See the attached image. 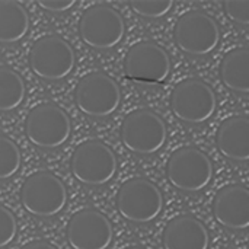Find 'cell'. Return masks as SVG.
<instances>
[{"label": "cell", "mask_w": 249, "mask_h": 249, "mask_svg": "<svg viewBox=\"0 0 249 249\" xmlns=\"http://www.w3.org/2000/svg\"><path fill=\"white\" fill-rule=\"evenodd\" d=\"M214 168L212 159L197 147H181L175 150L166 163V177L172 187L182 193H200L213 179Z\"/></svg>", "instance_id": "6"}, {"label": "cell", "mask_w": 249, "mask_h": 249, "mask_svg": "<svg viewBox=\"0 0 249 249\" xmlns=\"http://www.w3.org/2000/svg\"><path fill=\"white\" fill-rule=\"evenodd\" d=\"M20 203L34 217L57 216L67 204V190L60 178L47 171L29 175L20 188Z\"/></svg>", "instance_id": "2"}, {"label": "cell", "mask_w": 249, "mask_h": 249, "mask_svg": "<svg viewBox=\"0 0 249 249\" xmlns=\"http://www.w3.org/2000/svg\"><path fill=\"white\" fill-rule=\"evenodd\" d=\"M174 39L182 53L193 57H204L212 54L220 44V28L206 12L190 10L177 20Z\"/></svg>", "instance_id": "9"}, {"label": "cell", "mask_w": 249, "mask_h": 249, "mask_svg": "<svg viewBox=\"0 0 249 249\" xmlns=\"http://www.w3.org/2000/svg\"><path fill=\"white\" fill-rule=\"evenodd\" d=\"M217 108V96L213 88L201 79H185L179 82L171 95V109L174 115L191 125L209 121Z\"/></svg>", "instance_id": "8"}, {"label": "cell", "mask_w": 249, "mask_h": 249, "mask_svg": "<svg viewBox=\"0 0 249 249\" xmlns=\"http://www.w3.org/2000/svg\"><path fill=\"white\" fill-rule=\"evenodd\" d=\"M220 79L223 85L235 93H249V50L233 48L226 53L220 63Z\"/></svg>", "instance_id": "17"}, {"label": "cell", "mask_w": 249, "mask_h": 249, "mask_svg": "<svg viewBox=\"0 0 249 249\" xmlns=\"http://www.w3.org/2000/svg\"><path fill=\"white\" fill-rule=\"evenodd\" d=\"M223 10L233 23L241 26L249 25V0L223 1Z\"/></svg>", "instance_id": "23"}, {"label": "cell", "mask_w": 249, "mask_h": 249, "mask_svg": "<svg viewBox=\"0 0 249 249\" xmlns=\"http://www.w3.org/2000/svg\"><path fill=\"white\" fill-rule=\"evenodd\" d=\"M120 136L124 147L142 156L158 153L168 140V127L160 115L150 109H136L125 115Z\"/></svg>", "instance_id": "1"}, {"label": "cell", "mask_w": 249, "mask_h": 249, "mask_svg": "<svg viewBox=\"0 0 249 249\" xmlns=\"http://www.w3.org/2000/svg\"><path fill=\"white\" fill-rule=\"evenodd\" d=\"M18 235V223L15 214L0 204V249L9 247Z\"/></svg>", "instance_id": "22"}, {"label": "cell", "mask_w": 249, "mask_h": 249, "mask_svg": "<svg viewBox=\"0 0 249 249\" xmlns=\"http://www.w3.org/2000/svg\"><path fill=\"white\" fill-rule=\"evenodd\" d=\"M125 23L121 13L109 4H92L79 20L82 41L93 50H112L124 38Z\"/></svg>", "instance_id": "10"}, {"label": "cell", "mask_w": 249, "mask_h": 249, "mask_svg": "<svg viewBox=\"0 0 249 249\" xmlns=\"http://www.w3.org/2000/svg\"><path fill=\"white\" fill-rule=\"evenodd\" d=\"M128 6L133 12L144 19H160L166 16L172 7V0H153V1H130Z\"/></svg>", "instance_id": "21"}, {"label": "cell", "mask_w": 249, "mask_h": 249, "mask_svg": "<svg viewBox=\"0 0 249 249\" xmlns=\"http://www.w3.org/2000/svg\"><path fill=\"white\" fill-rule=\"evenodd\" d=\"M70 169L80 184L102 187L114 179L118 163L117 156L109 146L99 140H86L74 149Z\"/></svg>", "instance_id": "4"}, {"label": "cell", "mask_w": 249, "mask_h": 249, "mask_svg": "<svg viewBox=\"0 0 249 249\" xmlns=\"http://www.w3.org/2000/svg\"><path fill=\"white\" fill-rule=\"evenodd\" d=\"M165 249H209L210 235L206 225L194 216H177L163 229Z\"/></svg>", "instance_id": "15"}, {"label": "cell", "mask_w": 249, "mask_h": 249, "mask_svg": "<svg viewBox=\"0 0 249 249\" xmlns=\"http://www.w3.org/2000/svg\"><path fill=\"white\" fill-rule=\"evenodd\" d=\"M125 249H146V248H143V247H128V248H125Z\"/></svg>", "instance_id": "26"}, {"label": "cell", "mask_w": 249, "mask_h": 249, "mask_svg": "<svg viewBox=\"0 0 249 249\" xmlns=\"http://www.w3.org/2000/svg\"><path fill=\"white\" fill-rule=\"evenodd\" d=\"M74 0H38L36 4L39 9L51 13H63L74 6Z\"/></svg>", "instance_id": "24"}, {"label": "cell", "mask_w": 249, "mask_h": 249, "mask_svg": "<svg viewBox=\"0 0 249 249\" xmlns=\"http://www.w3.org/2000/svg\"><path fill=\"white\" fill-rule=\"evenodd\" d=\"M128 79L139 83H163L171 73V58L163 47L153 41H140L130 47L124 58Z\"/></svg>", "instance_id": "12"}, {"label": "cell", "mask_w": 249, "mask_h": 249, "mask_svg": "<svg viewBox=\"0 0 249 249\" xmlns=\"http://www.w3.org/2000/svg\"><path fill=\"white\" fill-rule=\"evenodd\" d=\"M66 235L73 249H108L112 244L114 229L104 213L83 209L70 217Z\"/></svg>", "instance_id": "13"}, {"label": "cell", "mask_w": 249, "mask_h": 249, "mask_svg": "<svg viewBox=\"0 0 249 249\" xmlns=\"http://www.w3.org/2000/svg\"><path fill=\"white\" fill-rule=\"evenodd\" d=\"M29 31L28 10L13 0H0V44H16Z\"/></svg>", "instance_id": "18"}, {"label": "cell", "mask_w": 249, "mask_h": 249, "mask_svg": "<svg viewBox=\"0 0 249 249\" xmlns=\"http://www.w3.org/2000/svg\"><path fill=\"white\" fill-rule=\"evenodd\" d=\"M74 101L85 115L90 118H107L118 109L121 89L108 74L92 71L79 80L74 90Z\"/></svg>", "instance_id": "11"}, {"label": "cell", "mask_w": 249, "mask_h": 249, "mask_svg": "<svg viewBox=\"0 0 249 249\" xmlns=\"http://www.w3.org/2000/svg\"><path fill=\"white\" fill-rule=\"evenodd\" d=\"M26 95V86L22 76L7 67L0 66V112H10L19 108Z\"/></svg>", "instance_id": "19"}, {"label": "cell", "mask_w": 249, "mask_h": 249, "mask_svg": "<svg viewBox=\"0 0 249 249\" xmlns=\"http://www.w3.org/2000/svg\"><path fill=\"white\" fill-rule=\"evenodd\" d=\"M22 156L16 143L0 134V181L9 179L20 169Z\"/></svg>", "instance_id": "20"}, {"label": "cell", "mask_w": 249, "mask_h": 249, "mask_svg": "<svg viewBox=\"0 0 249 249\" xmlns=\"http://www.w3.org/2000/svg\"><path fill=\"white\" fill-rule=\"evenodd\" d=\"M22 249H57L54 245H51L47 241H32L26 245H23Z\"/></svg>", "instance_id": "25"}, {"label": "cell", "mask_w": 249, "mask_h": 249, "mask_svg": "<svg viewBox=\"0 0 249 249\" xmlns=\"http://www.w3.org/2000/svg\"><path fill=\"white\" fill-rule=\"evenodd\" d=\"M117 210L127 222L136 225L150 223L163 210L162 191L146 178H131L117 193Z\"/></svg>", "instance_id": "3"}, {"label": "cell", "mask_w": 249, "mask_h": 249, "mask_svg": "<svg viewBox=\"0 0 249 249\" xmlns=\"http://www.w3.org/2000/svg\"><path fill=\"white\" fill-rule=\"evenodd\" d=\"M219 152L229 160L245 163L249 159V120L247 115L226 118L216 136Z\"/></svg>", "instance_id": "16"}, {"label": "cell", "mask_w": 249, "mask_h": 249, "mask_svg": "<svg viewBox=\"0 0 249 249\" xmlns=\"http://www.w3.org/2000/svg\"><path fill=\"white\" fill-rule=\"evenodd\" d=\"M25 134L39 149H58L71 136V121L58 105L42 102L29 111L25 120Z\"/></svg>", "instance_id": "5"}, {"label": "cell", "mask_w": 249, "mask_h": 249, "mask_svg": "<svg viewBox=\"0 0 249 249\" xmlns=\"http://www.w3.org/2000/svg\"><path fill=\"white\" fill-rule=\"evenodd\" d=\"M213 214L217 223L229 231H247L249 226V191L232 184L223 187L213 200Z\"/></svg>", "instance_id": "14"}, {"label": "cell", "mask_w": 249, "mask_h": 249, "mask_svg": "<svg viewBox=\"0 0 249 249\" xmlns=\"http://www.w3.org/2000/svg\"><path fill=\"white\" fill-rule=\"evenodd\" d=\"M76 66L73 47L58 35L36 39L29 51V67L35 76L47 82L66 79Z\"/></svg>", "instance_id": "7"}]
</instances>
